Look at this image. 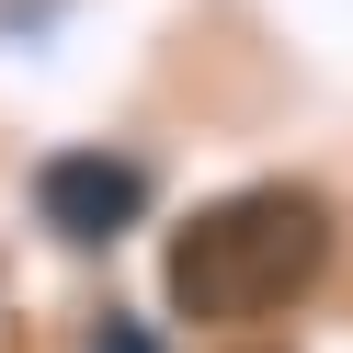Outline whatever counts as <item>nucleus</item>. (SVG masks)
<instances>
[{"instance_id": "obj_1", "label": "nucleus", "mask_w": 353, "mask_h": 353, "mask_svg": "<svg viewBox=\"0 0 353 353\" xmlns=\"http://www.w3.org/2000/svg\"><path fill=\"white\" fill-rule=\"evenodd\" d=\"M330 251H342V228H330V205L307 183H239V194H216V205H194L171 228L160 296L194 330H262L330 274Z\"/></svg>"}, {"instance_id": "obj_2", "label": "nucleus", "mask_w": 353, "mask_h": 353, "mask_svg": "<svg viewBox=\"0 0 353 353\" xmlns=\"http://www.w3.org/2000/svg\"><path fill=\"white\" fill-rule=\"evenodd\" d=\"M34 216L69 251H103V239H125L148 216V160H125V148H57V160H34Z\"/></svg>"}, {"instance_id": "obj_3", "label": "nucleus", "mask_w": 353, "mask_h": 353, "mask_svg": "<svg viewBox=\"0 0 353 353\" xmlns=\"http://www.w3.org/2000/svg\"><path fill=\"white\" fill-rule=\"evenodd\" d=\"M92 353H171V342L137 319V307H103V319H92Z\"/></svg>"}]
</instances>
